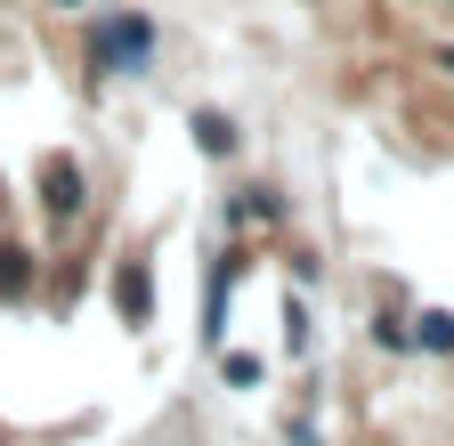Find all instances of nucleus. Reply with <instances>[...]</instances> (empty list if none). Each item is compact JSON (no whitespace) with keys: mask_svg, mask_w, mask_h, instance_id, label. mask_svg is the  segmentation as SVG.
<instances>
[{"mask_svg":"<svg viewBox=\"0 0 454 446\" xmlns=\"http://www.w3.org/2000/svg\"><path fill=\"white\" fill-rule=\"evenodd\" d=\"M49 9H82V0H49Z\"/></svg>","mask_w":454,"mask_h":446,"instance_id":"0eeeda50","label":"nucleus"},{"mask_svg":"<svg viewBox=\"0 0 454 446\" xmlns=\"http://www.w3.org/2000/svg\"><path fill=\"white\" fill-rule=\"evenodd\" d=\"M33 285V268H25V252H0V293H25Z\"/></svg>","mask_w":454,"mask_h":446,"instance_id":"20e7f679","label":"nucleus"},{"mask_svg":"<svg viewBox=\"0 0 454 446\" xmlns=\"http://www.w3.org/2000/svg\"><path fill=\"white\" fill-rule=\"evenodd\" d=\"M422 341L430 349H454V317H422Z\"/></svg>","mask_w":454,"mask_h":446,"instance_id":"39448f33","label":"nucleus"},{"mask_svg":"<svg viewBox=\"0 0 454 446\" xmlns=\"http://www.w3.org/2000/svg\"><path fill=\"white\" fill-rule=\"evenodd\" d=\"M154 17L146 9H114V17H98L90 25V66L106 74V82H122V74H146L154 66Z\"/></svg>","mask_w":454,"mask_h":446,"instance_id":"f257e3e1","label":"nucleus"},{"mask_svg":"<svg viewBox=\"0 0 454 446\" xmlns=\"http://www.w3.org/2000/svg\"><path fill=\"white\" fill-rule=\"evenodd\" d=\"M195 130H203V154H236V122L227 114H195Z\"/></svg>","mask_w":454,"mask_h":446,"instance_id":"7ed1b4c3","label":"nucleus"},{"mask_svg":"<svg viewBox=\"0 0 454 446\" xmlns=\"http://www.w3.org/2000/svg\"><path fill=\"white\" fill-rule=\"evenodd\" d=\"M90 195H82V162H49V219H74Z\"/></svg>","mask_w":454,"mask_h":446,"instance_id":"f03ea898","label":"nucleus"},{"mask_svg":"<svg viewBox=\"0 0 454 446\" xmlns=\"http://www.w3.org/2000/svg\"><path fill=\"white\" fill-rule=\"evenodd\" d=\"M438 66H446V74H454V49H438Z\"/></svg>","mask_w":454,"mask_h":446,"instance_id":"423d86ee","label":"nucleus"}]
</instances>
